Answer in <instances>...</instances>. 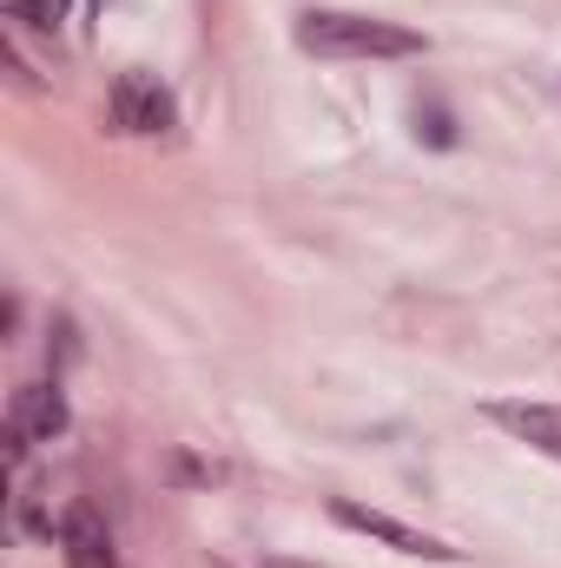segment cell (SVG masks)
<instances>
[{
  "label": "cell",
  "mask_w": 561,
  "mask_h": 568,
  "mask_svg": "<svg viewBox=\"0 0 561 568\" xmlns=\"http://www.w3.org/2000/svg\"><path fill=\"white\" fill-rule=\"evenodd\" d=\"M297 47L317 60H410L422 53V33L397 20H370V13H304L297 20Z\"/></svg>",
  "instance_id": "1"
},
{
  "label": "cell",
  "mask_w": 561,
  "mask_h": 568,
  "mask_svg": "<svg viewBox=\"0 0 561 568\" xmlns=\"http://www.w3.org/2000/svg\"><path fill=\"white\" fill-rule=\"evenodd\" d=\"M106 113H113V126L133 133V140H165V133L178 126V100H172V87L152 80V73H120Z\"/></svg>",
  "instance_id": "2"
},
{
  "label": "cell",
  "mask_w": 561,
  "mask_h": 568,
  "mask_svg": "<svg viewBox=\"0 0 561 568\" xmlns=\"http://www.w3.org/2000/svg\"><path fill=\"white\" fill-rule=\"evenodd\" d=\"M67 429V397L60 384H20L13 404H7V456L20 463L33 443H53Z\"/></svg>",
  "instance_id": "3"
},
{
  "label": "cell",
  "mask_w": 561,
  "mask_h": 568,
  "mask_svg": "<svg viewBox=\"0 0 561 568\" xmlns=\"http://www.w3.org/2000/svg\"><path fill=\"white\" fill-rule=\"evenodd\" d=\"M330 516H337L344 529H357V536H370V542L397 549V556H422V562H456V556H462V549H449V542L422 536V529L397 523V516H384V509H364V503H350V496H337V503H330Z\"/></svg>",
  "instance_id": "4"
},
{
  "label": "cell",
  "mask_w": 561,
  "mask_h": 568,
  "mask_svg": "<svg viewBox=\"0 0 561 568\" xmlns=\"http://www.w3.org/2000/svg\"><path fill=\"white\" fill-rule=\"evenodd\" d=\"M60 549H67V568H120L113 556V529L93 503H67L60 516Z\"/></svg>",
  "instance_id": "5"
},
{
  "label": "cell",
  "mask_w": 561,
  "mask_h": 568,
  "mask_svg": "<svg viewBox=\"0 0 561 568\" xmlns=\"http://www.w3.org/2000/svg\"><path fill=\"white\" fill-rule=\"evenodd\" d=\"M482 417L502 424L516 443H529V449H542V456L561 463V404H489Z\"/></svg>",
  "instance_id": "6"
},
{
  "label": "cell",
  "mask_w": 561,
  "mask_h": 568,
  "mask_svg": "<svg viewBox=\"0 0 561 568\" xmlns=\"http://www.w3.org/2000/svg\"><path fill=\"white\" fill-rule=\"evenodd\" d=\"M7 20H20V27H33V33H53V27H60V7H53V0H7Z\"/></svg>",
  "instance_id": "7"
},
{
  "label": "cell",
  "mask_w": 561,
  "mask_h": 568,
  "mask_svg": "<svg viewBox=\"0 0 561 568\" xmlns=\"http://www.w3.org/2000/svg\"><path fill=\"white\" fill-rule=\"evenodd\" d=\"M172 476H178V483H218L225 469H218V463H192V456H178V463H172Z\"/></svg>",
  "instance_id": "8"
},
{
  "label": "cell",
  "mask_w": 561,
  "mask_h": 568,
  "mask_svg": "<svg viewBox=\"0 0 561 568\" xmlns=\"http://www.w3.org/2000/svg\"><path fill=\"white\" fill-rule=\"evenodd\" d=\"M265 568H310V562H284V556H272V562H265Z\"/></svg>",
  "instance_id": "9"
}]
</instances>
